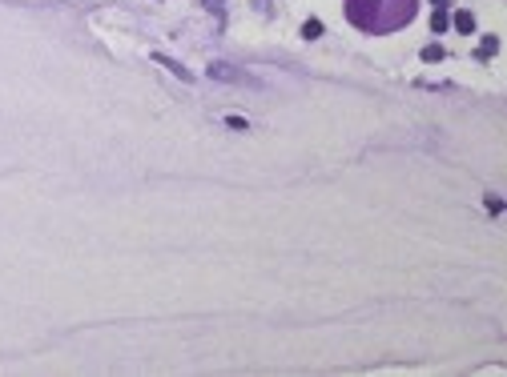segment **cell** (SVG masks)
Wrapping results in <instances>:
<instances>
[{"label":"cell","mask_w":507,"mask_h":377,"mask_svg":"<svg viewBox=\"0 0 507 377\" xmlns=\"http://www.w3.org/2000/svg\"><path fill=\"white\" fill-rule=\"evenodd\" d=\"M455 28H459V33H471V28H475V20H471L467 12H459V16H455Z\"/></svg>","instance_id":"6da1fadb"},{"label":"cell","mask_w":507,"mask_h":377,"mask_svg":"<svg viewBox=\"0 0 507 377\" xmlns=\"http://www.w3.org/2000/svg\"><path fill=\"white\" fill-rule=\"evenodd\" d=\"M302 33H306V40H314V37H322V24H318V20H306Z\"/></svg>","instance_id":"7a4b0ae2"}]
</instances>
